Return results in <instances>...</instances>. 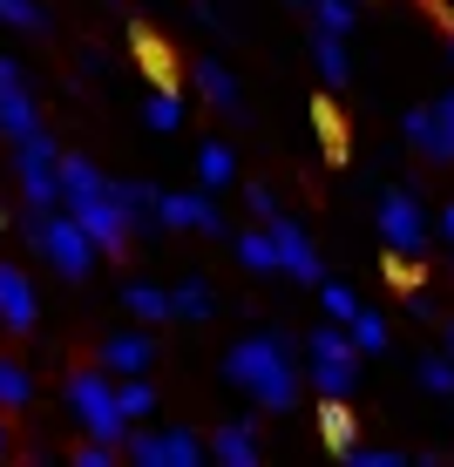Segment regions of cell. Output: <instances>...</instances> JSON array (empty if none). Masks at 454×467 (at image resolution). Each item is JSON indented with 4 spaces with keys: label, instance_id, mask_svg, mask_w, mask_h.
I'll return each mask as SVG.
<instances>
[{
    "label": "cell",
    "instance_id": "cell-28",
    "mask_svg": "<svg viewBox=\"0 0 454 467\" xmlns=\"http://www.w3.org/2000/svg\"><path fill=\"white\" fill-rule=\"evenodd\" d=\"M353 7H360V0H305V14H312L326 35H346V27H353Z\"/></svg>",
    "mask_w": 454,
    "mask_h": 467
},
{
    "label": "cell",
    "instance_id": "cell-34",
    "mask_svg": "<svg viewBox=\"0 0 454 467\" xmlns=\"http://www.w3.org/2000/svg\"><path fill=\"white\" fill-rule=\"evenodd\" d=\"M441 237H448V244H454V203H448V211H441Z\"/></svg>",
    "mask_w": 454,
    "mask_h": 467
},
{
    "label": "cell",
    "instance_id": "cell-9",
    "mask_svg": "<svg viewBox=\"0 0 454 467\" xmlns=\"http://www.w3.org/2000/svg\"><path fill=\"white\" fill-rule=\"evenodd\" d=\"M400 136H407L428 163H454V88L434 95L428 109H407V116H400Z\"/></svg>",
    "mask_w": 454,
    "mask_h": 467
},
{
    "label": "cell",
    "instance_id": "cell-11",
    "mask_svg": "<svg viewBox=\"0 0 454 467\" xmlns=\"http://www.w3.org/2000/svg\"><path fill=\"white\" fill-rule=\"evenodd\" d=\"M265 231H271V244H279V271H285V278H299V285H319V278H326V271H319L312 237H305L291 217H271Z\"/></svg>",
    "mask_w": 454,
    "mask_h": 467
},
{
    "label": "cell",
    "instance_id": "cell-6",
    "mask_svg": "<svg viewBox=\"0 0 454 467\" xmlns=\"http://www.w3.org/2000/svg\"><path fill=\"white\" fill-rule=\"evenodd\" d=\"M14 176H21L27 211H55V203H61V150H55L48 129H35V136L14 142Z\"/></svg>",
    "mask_w": 454,
    "mask_h": 467
},
{
    "label": "cell",
    "instance_id": "cell-25",
    "mask_svg": "<svg viewBox=\"0 0 454 467\" xmlns=\"http://www.w3.org/2000/svg\"><path fill=\"white\" fill-rule=\"evenodd\" d=\"M346 332H353V346H360V352H386V318H380V312H366V305L346 318Z\"/></svg>",
    "mask_w": 454,
    "mask_h": 467
},
{
    "label": "cell",
    "instance_id": "cell-32",
    "mask_svg": "<svg viewBox=\"0 0 454 467\" xmlns=\"http://www.w3.org/2000/svg\"><path fill=\"white\" fill-rule=\"evenodd\" d=\"M245 211H251L258 223H271V217H279V197H271L265 183H251V190H245Z\"/></svg>",
    "mask_w": 454,
    "mask_h": 467
},
{
    "label": "cell",
    "instance_id": "cell-35",
    "mask_svg": "<svg viewBox=\"0 0 454 467\" xmlns=\"http://www.w3.org/2000/svg\"><path fill=\"white\" fill-rule=\"evenodd\" d=\"M7 447H14V433H7V420H0V461H7Z\"/></svg>",
    "mask_w": 454,
    "mask_h": 467
},
{
    "label": "cell",
    "instance_id": "cell-29",
    "mask_svg": "<svg viewBox=\"0 0 454 467\" xmlns=\"http://www.w3.org/2000/svg\"><path fill=\"white\" fill-rule=\"evenodd\" d=\"M319 305H326V318L346 326V318L360 312V292H353V285H326V278H319Z\"/></svg>",
    "mask_w": 454,
    "mask_h": 467
},
{
    "label": "cell",
    "instance_id": "cell-14",
    "mask_svg": "<svg viewBox=\"0 0 454 467\" xmlns=\"http://www.w3.org/2000/svg\"><path fill=\"white\" fill-rule=\"evenodd\" d=\"M150 359H156V339L150 332H109L102 339V373H150Z\"/></svg>",
    "mask_w": 454,
    "mask_h": 467
},
{
    "label": "cell",
    "instance_id": "cell-8",
    "mask_svg": "<svg viewBox=\"0 0 454 467\" xmlns=\"http://www.w3.org/2000/svg\"><path fill=\"white\" fill-rule=\"evenodd\" d=\"M122 454L136 461V467H197L204 461V441L190 427H129L122 433Z\"/></svg>",
    "mask_w": 454,
    "mask_h": 467
},
{
    "label": "cell",
    "instance_id": "cell-17",
    "mask_svg": "<svg viewBox=\"0 0 454 467\" xmlns=\"http://www.w3.org/2000/svg\"><path fill=\"white\" fill-rule=\"evenodd\" d=\"M197 88H204V102L217 109V116H238V109H245V95H238V82H231L224 61H197Z\"/></svg>",
    "mask_w": 454,
    "mask_h": 467
},
{
    "label": "cell",
    "instance_id": "cell-12",
    "mask_svg": "<svg viewBox=\"0 0 454 467\" xmlns=\"http://www.w3.org/2000/svg\"><path fill=\"white\" fill-rule=\"evenodd\" d=\"M0 129H7V142H21V136H35V129H41V116H35V95H27L21 68H14L7 55H0Z\"/></svg>",
    "mask_w": 454,
    "mask_h": 467
},
{
    "label": "cell",
    "instance_id": "cell-18",
    "mask_svg": "<svg viewBox=\"0 0 454 467\" xmlns=\"http://www.w3.org/2000/svg\"><path fill=\"white\" fill-rule=\"evenodd\" d=\"M312 68H319V82H326V88H346V75H353L346 35H326V27H319V35H312Z\"/></svg>",
    "mask_w": 454,
    "mask_h": 467
},
{
    "label": "cell",
    "instance_id": "cell-3",
    "mask_svg": "<svg viewBox=\"0 0 454 467\" xmlns=\"http://www.w3.org/2000/svg\"><path fill=\"white\" fill-rule=\"evenodd\" d=\"M27 237H35V251L61 271V278H89L95 257H102V251H95V237L61 211V203H55V211H27Z\"/></svg>",
    "mask_w": 454,
    "mask_h": 467
},
{
    "label": "cell",
    "instance_id": "cell-27",
    "mask_svg": "<svg viewBox=\"0 0 454 467\" xmlns=\"http://www.w3.org/2000/svg\"><path fill=\"white\" fill-rule=\"evenodd\" d=\"M414 379L428 386V393H448V400H454V352H434V359H420Z\"/></svg>",
    "mask_w": 454,
    "mask_h": 467
},
{
    "label": "cell",
    "instance_id": "cell-24",
    "mask_svg": "<svg viewBox=\"0 0 454 467\" xmlns=\"http://www.w3.org/2000/svg\"><path fill=\"white\" fill-rule=\"evenodd\" d=\"M319 433H326V447H339V454H346V447L360 441V433H353V413H346V400H326V407H319Z\"/></svg>",
    "mask_w": 454,
    "mask_h": 467
},
{
    "label": "cell",
    "instance_id": "cell-19",
    "mask_svg": "<svg viewBox=\"0 0 454 467\" xmlns=\"http://www.w3.org/2000/svg\"><path fill=\"white\" fill-rule=\"evenodd\" d=\"M210 312H217V298H210V285H204V278L170 285V318H184V326H204Z\"/></svg>",
    "mask_w": 454,
    "mask_h": 467
},
{
    "label": "cell",
    "instance_id": "cell-7",
    "mask_svg": "<svg viewBox=\"0 0 454 467\" xmlns=\"http://www.w3.org/2000/svg\"><path fill=\"white\" fill-rule=\"evenodd\" d=\"M373 223H380V244L394 251V257H420V251L434 244V223H428V211H420L414 190H386Z\"/></svg>",
    "mask_w": 454,
    "mask_h": 467
},
{
    "label": "cell",
    "instance_id": "cell-16",
    "mask_svg": "<svg viewBox=\"0 0 454 467\" xmlns=\"http://www.w3.org/2000/svg\"><path fill=\"white\" fill-rule=\"evenodd\" d=\"M231 183H238V150L231 142H204L197 150V190L217 197V190H231Z\"/></svg>",
    "mask_w": 454,
    "mask_h": 467
},
{
    "label": "cell",
    "instance_id": "cell-23",
    "mask_svg": "<svg viewBox=\"0 0 454 467\" xmlns=\"http://www.w3.org/2000/svg\"><path fill=\"white\" fill-rule=\"evenodd\" d=\"M122 305L143 318V326H156V318H170V292L164 285H122Z\"/></svg>",
    "mask_w": 454,
    "mask_h": 467
},
{
    "label": "cell",
    "instance_id": "cell-5",
    "mask_svg": "<svg viewBox=\"0 0 454 467\" xmlns=\"http://www.w3.org/2000/svg\"><path fill=\"white\" fill-rule=\"evenodd\" d=\"M69 413L89 427V441H122L129 420H122V407H116V373H69Z\"/></svg>",
    "mask_w": 454,
    "mask_h": 467
},
{
    "label": "cell",
    "instance_id": "cell-10",
    "mask_svg": "<svg viewBox=\"0 0 454 467\" xmlns=\"http://www.w3.org/2000/svg\"><path fill=\"white\" fill-rule=\"evenodd\" d=\"M156 231H197V237H224V211L210 190H164L156 197Z\"/></svg>",
    "mask_w": 454,
    "mask_h": 467
},
{
    "label": "cell",
    "instance_id": "cell-26",
    "mask_svg": "<svg viewBox=\"0 0 454 467\" xmlns=\"http://www.w3.org/2000/svg\"><path fill=\"white\" fill-rule=\"evenodd\" d=\"M143 122L170 136V129L184 122V95H176V88H156V95H150V109H143Z\"/></svg>",
    "mask_w": 454,
    "mask_h": 467
},
{
    "label": "cell",
    "instance_id": "cell-15",
    "mask_svg": "<svg viewBox=\"0 0 454 467\" xmlns=\"http://www.w3.org/2000/svg\"><path fill=\"white\" fill-rule=\"evenodd\" d=\"M204 454L224 461V467H258V433H251V420H224L217 433H210Z\"/></svg>",
    "mask_w": 454,
    "mask_h": 467
},
{
    "label": "cell",
    "instance_id": "cell-1",
    "mask_svg": "<svg viewBox=\"0 0 454 467\" xmlns=\"http://www.w3.org/2000/svg\"><path fill=\"white\" fill-rule=\"evenodd\" d=\"M224 379L238 393H251L265 413H291L299 407V352H291V332H251L224 352Z\"/></svg>",
    "mask_w": 454,
    "mask_h": 467
},
{
    "label": "cell",
    "instance_id": "cell-2",
    "mask_svg": "<svg viewBox=\"0 0 454 467\" xmlns=\"http://www.w3.org/2000/svg\"><path fill=\"white\" fill-rule=\"evenodd\" d=\"M61 211L95 237V251H102V257H122L129 237H136V223H129L116 183H109L89 156H69V150H61Z\"/></svg>",
    "mask_w": 454,
    "mask_h": 467
},
{
    "label": "cell",
    "instance_id": "cell-33",
    "mask_svg": "<svg viewBox=\"0 0 454 467\" xmlns=\"http://www.w3.org/2000/svg\"><path fill=\"white\" fill-rule=\"evenodd\" d=\"M116 461V441H89V447H75V467H109Z\"/></svg>",
    "mask_w": 454,
    "mask_h": 467
},
{
    "label": "cell",
    "instance_id": "cell-22",
    "mask_svg": "<svg viewBox=\"0 0 454 467\" xmlns=\"http://www.w3.org/2000/svg\"><path fill=\"white\" fill-rule=\"evenodd\" d=\"M238 265L245 271H279V244H271V231H238Z\"/></svg>",
    "mask_w": 454,
    "mask_h": 467
},
{
    "label": "cell",
    "instance_id": "cell-20",
    "mask_svg": "<svg viewBox=\"0 0 454 467\" xmlns=\"http://www.w3.org/2000/svg\"><path fill=\"white\" fill-rule=\"evenodd\" d=\"M116 407H122L129 427L150 420V413H156V386H150V373H122V379H116Z\"/></svg>",
    "mask_w": 454,
    "mask_h": 467
},
{
    "label": "cell",
    "instance_id": "cell-4",
    "mask_svg": "<svg viewBox=\"0 0 454 467\" xmlns=\"http://www.w3.org/2000/svg\"><path fill=\"white\" fill-rule=\"evenodd\" d=\"M305 366H312V386L326 400H346L353 386H360V346H353V332L339 326V318L305 332Z\"/></svg>",
    "mask_w": 454,
    "mask_h": 467
},
{
    "label": "cell",
    "instance_id": "cell-31",
    "mask_svg": "<svg viewBox=\"0 0 454 467\" xmlns=\"http://www.w3.org/2000/svg\"><path fill=\"white\" fill-rule=\"evenodd\" d=\"M0 21H7V27H41L48 14L35 7V0H0Z\"/></svg>",
    "mask_w": 454,
    "mask_h": 467
},
{
    "label": "cell",
    "instance_id": "cell-21",
    "mask_svg": "<svg viewBox=\"0 0 454 467\" xmlns=\"http://www.w3.org/2000/svg\"><path fill=\"white\" fill-rule=\"evenodd\" d=\"M35 400V373L21 359H0V413H21Z\"/></svg>",
    "mask_w": 454,
    "mask_h": 467
},
{
    "label": "cell",
    "instance_id": "cell-30",
    "mask_svg": "<svg viewBox=\"0 0 454 467\" xmlns=\"http://www.w3.org/2000/svg\"><path fill=\"white\" fill-rule=\"evenodd\" d=\"M339 461H353V467H407V454H394V447H360V441H353Z\"/></svg>",
    "mask_w": 454,
    "mask_h": 467
},
{
    "label": "cell",
    "instance_id": "cell-36",
    "mask_svg": "<svg viewBox=\"0 0 454 467\" xmlns=\"http://www.w3.org/2000/svg\"><path fill=\"white\" fill-rule=\"evenodd\" d=\"M448 352H454V318H448Z\"/></svg>",
    "mask_w": 454,
    "mask_h": 467
},
{
    "label": "cell",
    "instance_id": "cell-13",
    "mask_svg": "<svg viewBox=\"0 0 454 467\" xmlns=\"http://www.w3.org/2000/svg\"><path fill=\"white\" fill-rule=\"evenodd\" d=\"M35 318H41V305H35V285H27V271L21 265H0V332H35Z\"/></svg>",
    "mask_w": 454,
    "mask_h": 467
}]
</instances>
